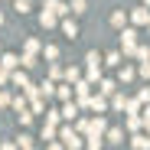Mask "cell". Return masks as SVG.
I'll return each instance as SVG.
<instances>
[{"label": "cell", "instance_id": "6da1fadb", "mask_svg": "<svg viewBox=\"0 0 150 150\" xmlns=\"http://www.w3.org/2000/svg\"><path fill=\"white\" fill-rule=\"evenodd\" d=\"M124 52H134V30H127V33H124Z\"/></svg>", "mask_w": 150, "mask_h": 150}, {"label": "cell", "instance_id": "7a4b0ae2", "mask_svg": "<svg viewBox=\"0 0 150 150\" xmlns=\"http://www.w3.org/2000/svg\"><path fill=\"white\" fill-rule=\"evenodd\" d=\"M134 23H150V16H147V10H134Z\"/></svg>", "mask_w": 150, "mask_h": 150}, {"label": "cell", "instance_id": "3957f363", "mask_svg": "<svg viewBox=\"0 0 150 150\" xmlns=\"http://www.w3.org/2000/svg\"><path fill=\"white\" fill-rule=\"evenodd\" d=\"M72 10L75 13H85V0H72Z\"/></svg>", "mask_w": 150, "mask_h": 150}, {"label": "cell", "instance_id": "277c9868", "mask_svg": "<svg viewBox=\"0 0 150 150\" xmlns=\"http://www.w3.org/2000/svg\"><path fill=\"white\" fill-rule=\"evenodd\" d=\"M62 30H65L69 36H79V26H75V23H65V26H62Z\"/></svg>", "mask_w": 150, "mask_h": 150}, {"label": "cell", "instance_id": "5b68a950", "mask_svg": "<svg viewBox=\"0 0 150 150\" xmlns=\"http://www.w3.org/2000/svg\"><path fill=\"white\" fill-rule=\"evenodd\" d=\"M16 10H20V13H26V10H30V0H16Z\"/></svg>", "mask_w": 150, "mask_h": 150}, {"label": "cell", "instance_id": "8992f818", "mask_svg": "<svg viewBox=\"0 0 150 150\" xmlns=\"http://www.w3.org/2000/svg\"><path fill=\"white\" fill-rule=\"evenodd\" d=\"M0 23H4V16H0Z\"/></svg>", "mask_w": 150, "mask_h": 150}]
</instances>
